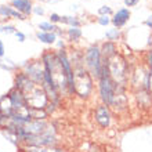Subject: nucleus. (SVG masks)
<instances>
[{"label": "nucleus", "mask_w": 152, "mask_h": 152, "mask_svg": "<svg viewBox=\"0 0 152 152\" xmlns=\"http://www.w3.org/2000/svg\"><path fill=\"white\" fill-rule=\"evenodd\" d=\"M98 12H100V14H111V8L109 7H101L100 10H98Z\"/></svg>", "instance_id": "dca6fc26"}, {"label": "nucleus", "mask_w": 152, "mask_h": 152, "mask_svg": "<svg viewBox=\"0 0 152 152\" xmlns=\"http://www.w3.org/2000/svg\"><path fill=\"white\" fill-rule=\"evenodd\" d=\"M96 120L102 126V127H107L111 122V113H109L108 108L105 105H101L98 107L96 111Z\"/></svg>", "instance_id": "39448f33"}, {"label": "nucleus", "mask_w": 152, "mask_h": 152, "mask_svg": "<svg viewBox=\"0 0 152 152\" xmlns=\"http://www.w3.org/2000/svg\"><path fill=\"white\" fill-rule=\"evenodd\" d=\"M3 56H4V46L1 43V40H0V57H3Z\"/></svg>", "instance_id": "412c9836"}, {"label": "nucleus", "mask_w": 152, "mask_h": 152, "mask_svg": "<svg viewBox=\"0 0 152 152\" xmlns=\"http://www.w3.org/2000/svg\"><path fill=\"white\" fill-rule=\"evenodd\" d=\"M39 28L42 31H44V32H53L54 29H57L51 22H42V24H39Z\"/></svg>", "instance_id": "9b49d317"}, {"label": "nucleus", "mask_w": 152, "mask_h": 152, "mask_svg": "<svg viewBox=\"0 0 152 152\" xmlns=\"http://www.w3.org/2000/svg\"><path fill=\"white\" fill-rule=\"evenodd\" d=\"M130 18V11L127 8H122L115 14V18H113V24L116 26H122V25L126 24V21Z\"/></svg>", "instance_id": "423d86ee"}, {"label": "nucleus", "mask_w": 152, "mask_h": 152, "mask_svg": "<svg viewBox=\"0 0 152 152\" xmlns=\"http://www.w3.org/2000/svg\"><path fill=\"white\" fill-rule=\"evenodd\" d=\"M149 65H151V72H149V77H152V51L149 53Z\"/></svg>", "instance_id": "aec40b11"}, {"label": "nucleus", "mask_w": 152, "mask_h": 152, "mask_svg": "<svg viewBox=\"0 0 152 152\" xmlns=\"http://www.w3.org/2000/svg\"><path fill=\"white\" fill-rule=\"evenodd\" d=\"M0 32H4V33H15V28L11 26V25H8V26H1L0 28Z\"/></svg>", "instance_id": "4468645a"}, {"label": "nucleus", "mask_w": 152, "mask_h": 152, "mask_svg": "<svg viewBox=\"0 0 152 152\" xmlns=\"http://www.w3.org/2000/svg\"><path fill=\"white\" fill-rule=\"evenodd\" d=\"M61 22H65V24L72 25V28L73 26H75V28L79 26V21L76 20V18H73V17H61Z\"/></svg>", "instance_id": "9d476101"}, {"label": "nucleus", "mask_w": 152, "mask_h": 152, "mask_svg": "<svg viewBox=\"0 0 152 152\" xmlns=\"http://www.w3.org/2000/svg\"><path fill=\"white\" fill-rule=\"evenodd\" d=\"M0 14H3V15H11V17H15L18 20H25L24 15L21 14L20 11H14L12 8L10 7H4V6H0Z\"/></svg>", "instance_id": "6e6552de"}, {"label": "nucleus", "mask_w": 152, "mask_h": 152, "mask_svg": "<svg viewBox=\"0 0 152 152\" xmlns=\"http://www.w3.org/2000/svg\"><path fill=\"white\" fill-rule=\"evenodd\" d=\"M11 4L20 12H24V14H29L32 11V4L29 0H12Z\"/></svg>", "instance_id": "0eeeda50"}, {"label": "nucleus", "mask_w": 152, "mask_h": 152, "mask_svg": "<svg viewBox=\"0 0 152 152\" xmlns=\"http://www.w3.org/2000/svg\"><path fill=\"white\" fill-rule=\"evenodd\" d=\"M68 33H69V37L73 40L79 39V37L82 36V32H80V29H77V28H71L68 31Z\"/></svg>", "instance_id": "f8f14e48"}, {"label": "nucleus", "mask_w": 152, "mask_h": 152, "mask_svg": "<svg viewBox=\"0 0 152 152\" xmlns=\"http://www.w3.org/2000/svg\"><path fill=\"white\" fill-rule=\"evenodd\" d=\"M35 12H36V14H40V15H42V14H43V8H36V10H35Z\"/></svg>", "instance_id": "4be33fe9"}, {"label": "nucleus", "mask_w": 152, "mask_h": 152, "mask_svg": "<svg viewBox=\"0 0 152 152\" xmlns=\"http://www.w3.org/2000/svg\"><path fill=\"white\" fill-rule=\"evenodd\" d=\"M107 37H108L109 40H115L119 37V31L118 29H113V31H109V32H107Z\"/></svg>", "instance_id": "ddd939ff"}, {"label": "nucleus", "mask_w": 152, "mask_h": 152, "mask_svg": "<svg viewBox=\"0 0 152 152\" xmlns=\"http://www.w3.org/2000/svg\"><path fill=\"white\" fill-rule=\"evenodd\" d=\"M98 22H100L101 25H108L109 24V20H108V17H100Z\"/></svg>", "instance_id": "f3484780"}, {"label": "nucleus", "mask_w": 152, "mask_h": 152, "mask_svg": "<svg viewBox=\"0 0 152 152\" xmlns=\"http://www.w3.org/2000/svg\"><path fill=\"white\" fill-rule=\"evenodd\" d=\"M138 3V0H124V4L127 6V7H133V6H136Z\"/></svg>", "instance_id": "2eb2a0df"}, {"label": "nucleus", "mask_w": 152, "mask_h": 152, "mask_svg": "<svg viewBox=\"0 0 152 152\" xmlns=\"http://www.w3.org/2000/svg\"><path fill=\"white\" fill-rule=\"evenodd\" d=\"M37 39L44 42V43H54L56 42V35L53 32H39L37 33Z\"/></svg>", "instance_id": "1a4fd4ad"}, {"label": "nucleus", "mask_w": 152, "mask_h": 152, "mask_svg": "<svg viewBox=\"0 0 152 152\" xmlns=\"http://www.w3.org/2000/svg\"><path fill=\"white\" fill-rule=\"evenodd\" d=\"M113 82L112 77L109 75L108 66L107 64L102 66L101 69V75H100V90H101V98L105 104H113V97H115V87H113Z\"/></svg>", "instance_id": "f257e3e1"}, {"label": "nucleus", "mask_w": 152, "mask_h": 152, "mask_svg": "<svg viewBox=\"0 0 152 152\" xmlns=\"http://www.w3.org/2000/svg\"><path fill=\"white\" fill-rule=\"evenodd\" d=\"M108 71L111 77H116V80H122L124 77V72H126V64L124 60L118 54H113L111 58H108Z\"/></svg>", "instance_id": "f03ea898"}, {"label": "nucleus", "mask_w": 152, "mask_h": 152, "mask_svg": "<svg viewBox=\"0 0 152 152\" xmlns=\"http://www.w3.org/2000/svg\"><path fill=\"white\" fill-rule=\"evenodd\" d=\"M80 86H82V87L86 86L88 90H91V80L88 77L87 72L83 71V69H79V71L75 73V76H73V87H75V91L79 90Z\"/></svg>", "instance_id": "20e7f679"}, {"label": "nucleus", "mask_w": 152, "mask_h": 152, "mask_svg": "<svg viewBox=\"0 0 152 152\" xmlns=\"http://www.w3.org/2000/svg\"><path fill=\"white\" fill-rule=\"evenodd\" d=\"M15 36L20 39V42H24L25 40V35L24 33H21V32H15Z\"/></svg>", "instance_id": "6ab92c4d"}, {"label": "nucleus", "mask_w": 152, "mask_h": 152, "mask_svg": "<svg viewBox=\"0 0 152 152\" xmlns=\"http://www.w3.org/2000/svg\"><path fill=\"white\" fill-rule=\"evenodd\" d=\"M86 62H87V66L90 68L93 75L100 77L102 66H101V53L98 47L93 46V47L88 48L87 53H86Z\"/></svg>", "instance_id": "7ed1b4c3"}, {"label": "nucleus", "mask_w": 152, "mask_h": 152, "mask_svg": "<svg viewBox=\"0 0 152 152\" xmlns=\"http://www.w3.org/2000/svg\"><path fill=\"white\" fill-rule=\"evenodd\" d=\"M50 18H51V22H60L61 21V17L58 15V14H51V17H50Z\"/></svg>", "instance_id": "a211bd4d"}]
</instances>
